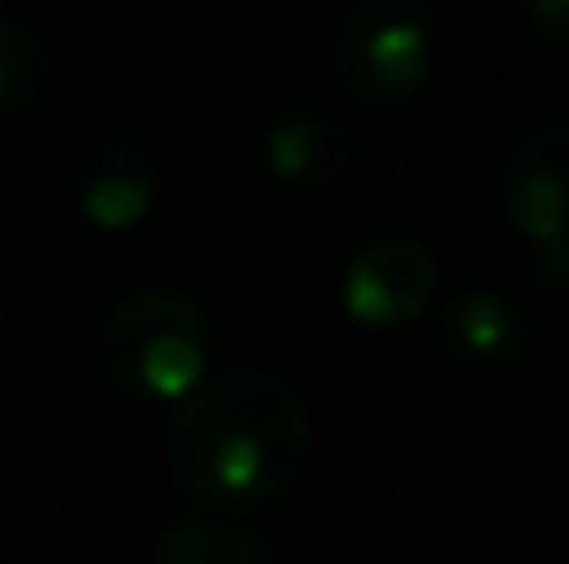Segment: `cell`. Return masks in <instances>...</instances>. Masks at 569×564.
<instances>
[{"instance_id":"6da1fadb","label":"cell","mask_w":569,"mask_h":564,"mask_svg":"<svg viewBox=\"0 0 569 564\" xmlns=\"http://www.w3.org/2000/svg\"><path fill=\"white\" fill-rule=\"evenodd\" d=\"M166 460L190 505L216 515L266 510L300 485L315 460L310 405L276 370L206 375L176 405Z\"/></svg>"},{"instance_id":"7a4b0ae2","label":"cell","mask_w":569,"mask_h":564,"mask_svg":"<svg viewBox=\"0 0 569 564\" xmlns=\"http://www.w3.org/2000/svg\"><path fill=\"white\" fill-rule=\"evenodd\" d=\"M100 370L136 400H180L210 370V320L180 290H130L96 330Z\"/></svg>"},{"instance_id":"3957f363","label":"cell","mask_w":569,"mask_h":564,"mask_svg":"<svg viewBox=\"0 0 569 564\" xmlns=\"http://www.w3.org/2000/svg\"><path fill=\"white\" fill-rule=\"evenodd\" d=\"M335 80L360 105L420 95L435 66V16L425 0H355L335 36Z\"/></svg>"},{"instance_id":"277c9868","label":"cell","mask_w":569,"mask_h":564,"mask_svg":"<svg viewBox=\"0 0 569 564\" xmlns=\"http://www.w3.org/2000/svg\"><path fill=\"white\" fill-rule=\"evenodd\" d=\"M435 255L420 240H375L345 270V310L370 330L410 325L435 295Z\"/></svg>"},{"instance_id":"5b68a950","label":"cell","mask_w":569,"mask_h":564,"mask_svg":"<svg viewBox=\"0 0 569 564\" xmlns=\"http://www.w3.org/2000/svg\"><path fill=\"white\" fill-rule=\"evenodd\" d=\"M360 155V130L350 115L325 105L284 110L260 135V160L266 170L290 190H330L355 170Z\"/></svg>"},{"instance_id":"8992f818","label":"cell","mask_w":569,"mask_h":564,"mask_svg":"<svg viewBox=\"0 0 569 564\" xmlns=\"http://www.w3.org/2000/svg\"><path fill=\"white\" fill-rule=\"evenodd\" d=\"M500 205L535 245L569 235V125H545L510 150L500 170Z\"/></svg>"},{"instance_id":"52a82bcc","label":"cell","mask_w":569,"mask_h":564,"mask_svg":"<svg viewBox=\"0 0 569 564\" xmlns=\"http://www.w3.org/2000/svg\"><path fill=\"white\" fill-rule=\"evenodd\" d=\"M76 200L80 215L106 235L136 230L160 200V160L130 135L96 140L76 165Z\"/></svg>"},{"instance_id":"ba28073f","label":"cell","mask_w":569,"mask_h":564,"mask_svg":"<svg viewBox=\"0 0 569 564\" xmlns=\"http://www.w3.org/2000/svg\"><path fill=\"white\" fill-rule=\"evenodd\" d=\"M440 350L460 375H515L530 360V330L500 295H460L440 320Z\"/></svg>"},{"instance_id":"9c48e42d","label":"cell","mask_w":569,"mask_h":564,"mask_svg":"<svg viewBox=\"0 0 569 564\" xmlns=\"http://www.w3.org/2000/svg\"><path fill=\"white\" fill-rule=\"evenodd\" d=\"M150 564H305L300 550L276 530L220 520L216 510L196 520H176L156 535Z\"/></svg>"},{"instance_id":"30bf717a","label":"cell","mask_w":569,"mask_h":564,"mask_svg":"<svg viewBox=\"0 0 569 564\" xmlns=\"http://www.w3.org/2000/svg\"><path fill=\"white\" fill-rule=\"evenodd\" d=\"M50 85V46L36 26L0 16V115L26 110Z\"/></svg>"},{"instance_id":"8fae6325","label":"cell","mask_w":569,"mask_h":564,"mask_svg":"<svg viewBox=\"0 0 569 564\" xmlns=\"http://www.w3.org/2000/svg\"><path fill=\"white\" fill-rule=\"evenodd\" d=\"M535 290H540L555 310L569 315V235L545 240V245L535 250Z\"/></svg>"},{"instance_id":"7c38bea8","label":"cell","mask_w":569,"mask_h":564,"mask_svg":"<svg viewBox=\"0 0 569 564\" xmlns=\"http://www.w3.org/2000/svg\"><path fill=\"white\" fill-rule=\"evenodd\" d=\"M525 16L535 20V30L569 46V0H525Z\"/></svg>"}]
</instances>
